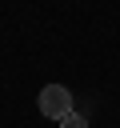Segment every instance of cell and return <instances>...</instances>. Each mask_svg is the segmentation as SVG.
Returning <instances> with one entry per match:
<instances>
[{
    "label": "cell",
    "instance_id": "cell-1",
    "mask_svg": "<svg viewBox=\"0 0 120 128\" xmlns=\"http://www.w3.org/2000/svg\"><path fill=\"white\" fill-rule=\"evenodd\" d=\"M36 104H40V112L48 116V120H64L68 112H72V92L64 88V84H44L40 88V96H36Z\"/></svg>",
    "mask_w": 120,
    "mask_h": 128
},
{
    "label": "cell",
    "instance_id": "cell-2",
    "mask_svg": "<svg viewBox=\"0 0 120 128\" xmlns=\"http://www.w3.org/2000/svg\"><path fill=\"white\" fill-rule=\"evenodd\" d=\"M60 128H88V120H84L80 112H68V116L60 120Z\"/></svg>",
    "mask_w": 120,
    "mask_h": 128
}]
</instances>
